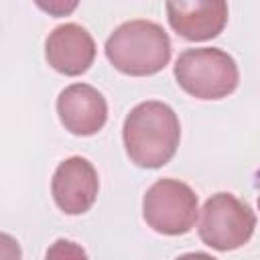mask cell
Returning <instances> with one entry per match:
<instances>
[{
    "mask_svg": "<svg viewBox=\"0 0 260 260\" xmlns=\"http://www.w3.org/2000/svg\"><path fill=\"white\" fill-rule=\"evenodd\" d=\"M199 215L195 191L177 179H158L142 199V217L150 230L162 236L187 234Z\"/></svg>",
    "mask_w": 260,
    "mask_h": 260,
    "instance_id": "obj_5",
    "label": "cell"
},
{
    "mask_svg": "<svg viewBox=\"0 0 260 260\" xmlns=\"http://www.w3.org/2000/svg\"><path fill=\"white\" fill-rule=\"evenodd\" d=\"M35 4L47 12L49 16H55V18H61V16H69L75 12L79 0H35Z\"/></svg>",
    "mask_w": 260,
    "mask_h": 260,
    "instance_id": "obj_10",
    "label": "cell"
},
{
    "mask_svg": "<svg viewBox=\"0 0 260 260\" xmlns=\"http://www.w3.org/2000/svg\"><path fill=\"white\" fill-rule=\"evenodd\" d=\"M57 114L71 134L93 136L106 126L108 104L95 87L87 83H71L57 98Z\"/></svg>",
    "mask_w": 260,
    "mask_h": 260,
    "instance_id": "obj_8",
    "label": "cell"
},
{
    "mask_svg": "<svg viewBox=\"0 0 260 260\" xmlns=\"http://www.w3.org/2000/svg\"><path fill=\"white\" fill-rule=\"evenodd\" d=\"M100 179L93 165L83 156H69L53 173L51 193L57 207L67 215L89 211L98 199Z\"/></svg>",
    "mask_w": 260,
    "mask_h": 260,
    "instance_id": "obj_6",
    "label": "cell"
},
{
    "mask_svg": "<svg viewBox=\"0 0 260 260\" xmlns=\"http://www.w3.org/2000/svg\"><path fill=\"white\" fill-rule=\"evenodd\" d=\"M258 209H260V197H258Z\"/></svg>",
    "mask_w": 260,
    "mask_h": 260,
    "instance_id": "obj_11",
    "label": "cell"
},
{
    "mask_svg": "<svg viewBox=\"0 0 260 260\" xmlns=\"http://www.w3.org/2000/svg\"><path fill=\"white\" fill-rule=\"evenodd\" d=\"M256 215L252 207L232 193L211 195L201 209L197 232L205 246L217 252L238 250L252 238Z\"/></svg>",
    "mask_w": 260,
    "mask_h": 260,
    "instance_id": "obj_4",
    "label": "cell"
},
{
    "mask_svg": "<svg viewBox=\"0 0 260 260\" xmlns=\"http://www.w3.org/2000/svg\"><path fill=\"white\" fill-rule=\"evenodd\" d=\"M104 51L120 73L146 77L167 67L171 59V39L160 24L138 18L114 28Z\"/></svg>",
    "mask_w": 260,
    "mask_h": 260,
    "instance_id": "obj_2",
    "label": "cell"
},
{
    "mask_svg": "<svg viewBox=\"0 0 260 260\" xmlns=\"http://www.w3.org/2000/svg\"><path fill=\"white\" fill-rule=\"evenodd\" d=\"M175 79L197 100H221L234 93L240 81L238 63L217 47L185 49L175 61Z\"/></svg>",
    "mask_w": 260,
    "mask_h": 260,
    "instance_id": "obj_3",
    "label": "cell"
},
{
    "mask_svg": "<svg viewBox=\"0 0 260 260\" xmlns=\"http://www.w3.org/2000/svg\"><path fill=\"white\" fill-rule=\"evenodd\" d=\"M45 57L55 71L75 77L93 65L95 43L81 24L65 22L49 32L45 41Z\"/></svg>",
    "mask_w": 260,
    "mask_h": 260,
    "instance_id": "obj_9",
    "label": "cell"
},
{
    "mask_svg": "<svg viewBox=\"0 0 260 260\" xmlns=\"http://www.w3.org/2000/svg\"><path fill=\"white\" fill-rule=\"evenodd\" d=\"M122 138L126 154L136 167L160 169L175 156L179 148V116L165 102H142L126 116Z\"/></svg>",
    "mask_w": 260,
    "mask_h": 260,
    "instance_id": "obj_1",
    "label": "cell"
},
{
    "mask_svg": "<svg viewBox=\"0 0 260 260\" xmlns=\"http://www.w3.org/2000/svg\"><path fill=\"white\" fill-rule=\"evenodd\" d=\"M171 28L187 41H209L228 24V0H165Z\"/></svg>",
    "mask_w": 260,
    "mask_h": 260,
    "instance_id": "obj_7",
    "label": "cell"
}]
</instances>
